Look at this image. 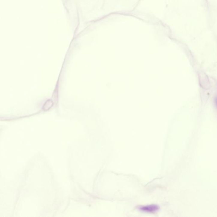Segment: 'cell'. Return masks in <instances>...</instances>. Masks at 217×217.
Instances as JSON below:
<instances>
[{"label": "cell", "mask_w": 217, "mask_h": 217, "mask_svg": "<svg viewBox=\"0 0 217 217\" xmlns=\"http://www.w3.org/2000/svg\"><path fill=\"white\" fill-rule=\"evenodd\" d=\"M216 101V106H217V98H216V101Z\"/></svg>", "instance_id": "obj_2"}, {"label": "cell", "mask_w": 217, "mask_h": 217, "mask_svg": "<svg viewBox=\"0 0 217 217\" xmlns=\"http://www.w3.org/2000/svg\"><path fill=\"white\" fill-rule=\"evenodd\" d=\"M158 207L156 205H150L146 206L141 207H140V210L142 211L147 213L155 212L158 210Z\"/></svg>", "instance_id": "obj_1"}]
</instances>
